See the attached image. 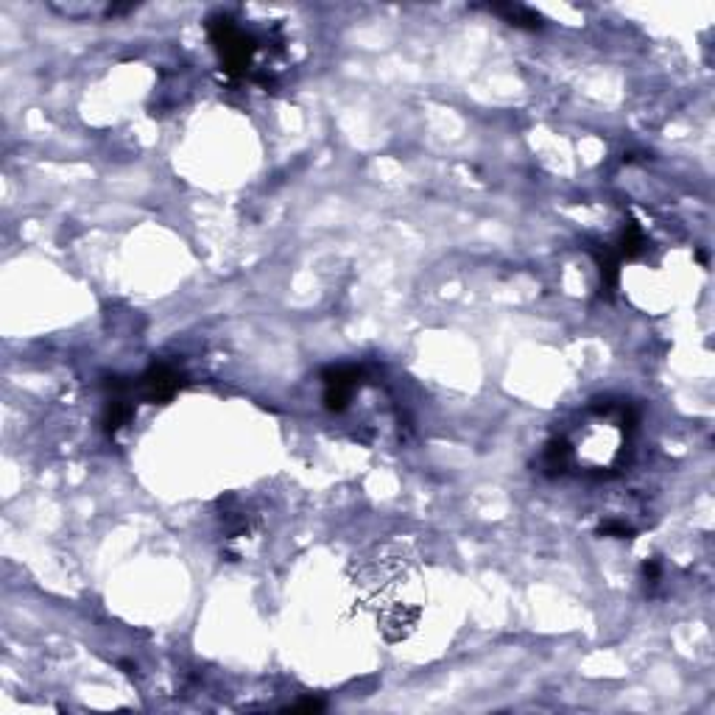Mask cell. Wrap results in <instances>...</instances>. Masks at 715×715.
<instances>
[{
  "mask_svg": "<svg viewBox=\"0 0 715 715\" xmlns=\"http://www.w3.org/2000/svg\"><path fill=\"white\" fill-rule=\"evenodd\" d=\"M179 389V375L168 369V366H154L151 372L143 375V394L151 400H168Z\"/></svg>",
  "mask_w": 715,
  "mask_h": 715,
  "instance_id": "cell-1",
  "label": "cell"
}]
</instances>
